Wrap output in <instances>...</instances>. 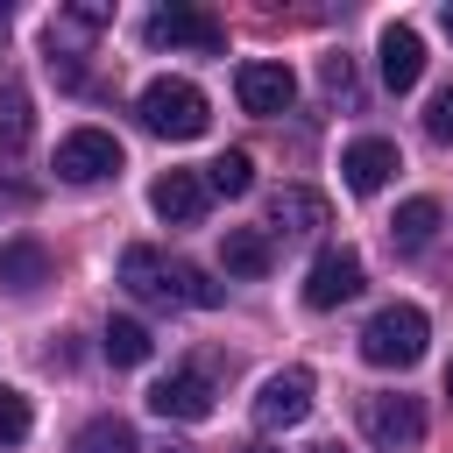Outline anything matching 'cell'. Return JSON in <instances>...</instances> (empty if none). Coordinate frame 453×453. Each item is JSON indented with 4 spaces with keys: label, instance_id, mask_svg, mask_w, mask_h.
Returning <instances> with one entry per match:
<instances>
[{
    "label": "cell",
    "instance_id": "7402d4cb",
    "mask_svg": "<svg viewBox=\"0 0 453 453\" xmlns=\"http://www.w3.org/2000/svg\"><path fill=\"white\" fill-rule=\"evenodd\" d=\"M71 453H142V446H134V425H127V418H92V425L71 439Z\"/></svg>",
    "mask_w": 453,
    "mask_h": 453
},
{
    "label": "cell",
    "instance_id": "8992f818",
    "mask_svg": "<svg viewBox=\"0 0 453 453\" xmlns=\"http://www.w3.org/2000/svg\"><path fill=\"white\" fill-rule=\"evenodd\" d=\"M57 177L64 184H106V177H120V142L106 127H71L57 142Z\"/></svg>",
    "mask_w": 453,
    "mask_h": 453
},
{
    "label": "cell",
    "instance_id": "d4e9b609",
    "mask_svg": "<svg viewBox=\"0 0 453 453\" xmlns=\"http://www.w3.org/2000/svg\"><path fill=\"white\" fill-rule=\"evenodd\" d=\"M446 396H453V361H446Z\"/></svg>",
    "mask_w": 453,
    "mask_h": 453
},
{
    "label": "cell",
    "instance_id": "7a4b0ae2",
    "mask_svg": "<svg viewBox=\"0 0 453 453\" xmlns=\"http://www.w3.org/2000/svg\"><path fill=\"white\" fill-rule=\"evenodd\" d=\"M134 113H142V127L163 134V142H191V134L212 127V106H205V92H198L191 78H156V85H142Z\"/></svg>",
    "mask_w": 453,
    "mask_h": 453
},
{
    "label": "cell",
    "instance_id": "52a82bcc",
    "mask_svg": "<svg viewBox=\"0 0 453 453\" xmlns=\"http://www.w3.org/2000/svg\"><path fill=\"white\" fill-rule=\"evenodd\" d=\"M106 28V7L99 0H85V7H64L57 21H50V71L64 78V85H78L85 78V42Z\"/></svg>",
    "mask_w": 453,
    "mask_h": 453
},
{
    "label": "cell",
    "instance_id": "e0dca14e",
    "mask_svg": "<svg viewBox=\"0 0 453 453\" xmlns=\"http://www.w3.org/2000/svg\"><path fill=\"white\" fill-rule=\"evenodd\" d=\"M432 234H439V198H403L396 219H389V248L396 255H418Z\"/></svg>",
    "mask_w": 453,
    "mask_h": 453
},
{
    "label": "cell",
    "instance_id": "7c38bea8",
    "mask_svg": "<svg viewBox=\"0 0 453 453\" xmlns=\"http://www.w3.org/2000/svg\"><path fill=\"white\" fill-rule=\"evenodd\" d=\"M403 163H396V142H382V134H361V142H347V156H340V177H347V191H382L389 177H396Z\"/></svg>",
    "mask_w": 453,
    "mask_h": 453
},
{
    "label": "cell",
    "instance_id": "5bb4252c",
    "mask_svg": "<svg viewBox=\"0 0 453 453\" xmlns=\"http://www.w3.org/2000/svg\"><path fill=\"white\" fill-rule=\"evenodd\" d=\"M326 219H333V212H326V198H319V191H304V184H283V191L269 198V234H283V241H311Z\"/></svg>",
    "mask_w": 453,
    "mask_h": 453
},
{
    "label": "cell",
    "instance_id": "4316f807",
    "mask_svg": "<svg viewBox=\"0 0 453 453\" xmlns=\"http://www.w3.org/2000/svg\"><path fill=\"white\" fill-rule=\"evenodd\" d=\"M248 453H269V446H248Z\"/></svg>",
    "mask_w": 453,
    "mask_h": 453
},
{
    "label": "cell",
    "instance_id": "3957f363",
    "mask_svg": "<svg viewBox=\"0 0 453 453\" xmlns=\"http://www.w3.org/2000/svg\"><path fill=\"white\" fill-rule=\"evenodd\" d=\"M425 340H432V326H425L418 304H382V311L361 326V354H368L375 368H418V361H425Z\"/></svg>",
    "mask_w": 453,
    "mask_h": 453
},
{
    "label": "cell",
    "instance_id": "d6986e66",
    "mask_svg": "<svg viewBox=\"0 0 453 453\" xmlns=\"http://www.w3.org/2000/svg\"><path fill=\"white\" fill-rule=\"evenodd\" d=\"M0 283H14V290L50 283V248L42 241H0Z\"/></svg>",
    "mask_w": 453,
    "mask_h": 453
},
{
    "label": "cell",
    "instance_id": "4fadbf2b",
    "mask_svg": "<svg viewBox=\"0 0 453 453\" xmlns=\"http://www.w3.org/2000/svg\"><path fill=\"white\" fill-rule=\"evenodd\" d=\"M149 205H156V219H170V226H198V219H205V177H198V170H163V177L149 184Z\"/></svg>",
    "mask_w": 453,
    "mask_h": 453
},
{
    "label": "cell",
    "instance_id": "ac0fdd59",
    "mask_svg": "<svg viewBox=\"0 0 453 453\" xmlns=\"http://www.w3.org/2000/svg\"><path fill=\"white\" fill-rule=\"evenodd\" d=\"M28 134H35V106H28V85H21L14 71H0V149L14 156Z\"/></svg>",
    "mask_w": 453,
    "mask_h": 453
},
{
    "label": "cell",
    "instance_id": "ffe728a7",
    "mask_svg": "<svg viewBox=\"0 0 453 453\" xmlns=\"http://www.w3.org/2000/svg\"><path fill=\"white\" fill-rule=\"evenodd\" d=\"M248 184H255V156H248V149H226V156H212V163H205V191L241 198Z\"/></svg>",
    "mask_w": 453,
    "mask_h": 453
},
{
    "label": "cell",
    "instance_id": "9a60e30c",
    "mask_svg": "<svg viewBox=\"0 0 453 453\" xmlns=\"http://www.w3.org/2000/svg\"><path fill=\"white\" fill-rule=\"evenodd\" d=\"M418 78H425V42H418V28L389 21V28H382V85H389V92H411Z\"/></svg>",
    "mask_w": 453,
    "mask_h": 453
},
{
    "label": "cell",
    "instance_id": "cb8c5ba5",
    "mask_svg": "<svg viewBox=\"0 0 453 453\" xmlns=\"http://www.w3.org/2000/svg\"><path fill=\"white\" fill-rule=\"evenodd\" d=\"M425 134H432L439 149H453V85L432 92V106H425Z\"/></svg>",
    "mask_w": 453,
    "mask_h": 453
},
{
    "label": "cell",
    "instance_id": "2e32d148",
    "mask_svg": "<svg viewBox=\"0 0 453 453\" xmlns=\"http://www.w3.org/2000/svg\"><path fill=\"white\" fill-rule=\"evenodd\" d=\"M219 262H226V276L255 283V276H269L276 248H269V234H262V226H226V241H219Z\"/></svg>",
    "mask_w": 453,
    "mask_h": 453
},
{
    "label": "cell",
    "instance_id": "44dd1931",
    "mask_svg": "<svg viewBox=\"0 0 453 453\" xmlns=\"http://www.w3.org/2000/svg\"><path fill=\"white\" fill-rule=\"evenodd\" d=\"M106 361L113 368H142L149 361V326L142 319H106Z\"/></svg>",
    "mask_w": 453,
    "mask_h": 453
},
{
    "label": "cell",
    "instance_id": "6da1fadb",
    "mask_svg": "<svg viewBox=\"0 0 453 453\" xmlns=\"http://www.w3.org/2000/svg\"><path fill=\"white\" fill-rule=\"evenodd\" d=\"M120 283H127L142 304H219V297H226L219 283H205V269L170 262L163 248H127V255H120Z\"/></svg>",
    "mask_w": 453,
    "mask_h": 453
},
{
    "label": "cell",
    "instance_id": "277c9868",
    "mask_svg": "<svg viewBox=\"0 0 453 453\" xmlns=\"http://www.w3.org/2000/svg\"><path fill=\"white\" fill-rule=\"evenodd\" d=\"M361 432L382 446V453H411L425 439V403L403 396V389H368L361 396Z\"/></svg>",
    "mask_w": 453,
    "mask_h": 453
},
{
    "label": "cell",
    "instance_id": "5b68a950",
    "mask_svg": "<svg viewBox=\"0 0 453 453\" xmlns=\"http://www.w3.org/2000/svg\"><path fill=\"white\" fill-rule=\"evenodd\" d=\"M142 35H149L156 50H198V57H219V50H226L219 14H205V7H156V14L142 21Z\"/></svg>",
    "mask_w": 453,
    "mask_h": 453
},
{
    "label": "cell",
    "instance_id": "30bf717a",
    "mask_svg": "<svg viewBox=\"0 0 453 453\" xmlns=\"http://www.w3.org/2000/svg\"><path fill=\"white\" fill-rule=\"evenodd\" d=\"M304 411H311V375H304V368L269 375L262 396H255V425H262V432H290V425H304Z\"/></svg>",
    "mask_w": 453,
    "mask_h": 453
},
{
    "label": "cell",
    "instance_id": "603a6c76",
    "mask_svg": "<svg viewBox=\"0 0 453 453\" xmlns=\"http://www.w3.org/2000/svg\"><path fill=\"white\" fill-rule=\"evenodd\" d=\"M28 425H35V411H28V396L0 382V446H21V439H28Z\"/></svg>",
    "mask_w": 453,
    "mask_h": 453
},
{
    "label": "cell",
    "instance_id": "484cf974",
    "mask_svg": "<svg viewBox=\"0 0 453 453\" xmlns=\"http://www.w3.org/2000/svg\"><path fill=\"white\" fill-rule=\"evenodd\" d=\"M439 21H446V35H453V7H446V14H439Z\"/></svg>",
    "mask_w": 453,
    "mask_h": 453
},
{
    "label": "cell",
    "instance_id": "ba28073f",
    "mask_svg": "<svg viewBox=\"0 0 453 453\" xmlns=\"http://www.w3.org/2000/svg\"><path fill=\"white\" fill-rule=\"evenodd\" d=\"M234 92H241V106H248L255 120H276V113H290V99H297V78H290V64H269V57H255V64H241V71H234Z\"/></svg>",
    "mask_w": 453,
    "mask_h": 453
},
{
    "label": "cell",
    "instance_id": "9c48e42d",
    "mask_svg": "<svg viewBox=\"0 0 453 453\" xmlns=\"http://www.w3.org/2000/svg\"><path fill=\"white\" fill-rule=\"evenodd\" d=\"M149 411H156V418H177V425L212 418V375H205V368H177V375H163V382L149 389Z\"/></svg>",
    "mask_w": 453,
    "mask_h": 453
},
{
    "label": "cell",
    "instance_id": "8fae6325",
    "mask_svg": "<svg viewBox=\"0 0 453 453\" xmlns=\"http://www.w3.org/2000/svg\"><path fill=\"white\" fill-rule=\"evenodd\" d=\"M361 290V255L354 248H326L319 262H311V276H304V304L311 311H333V304H347Z\"/></svg>",
    "mask_w": 453,
    "mask_h": 453
}]
</instances>
